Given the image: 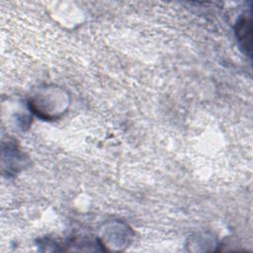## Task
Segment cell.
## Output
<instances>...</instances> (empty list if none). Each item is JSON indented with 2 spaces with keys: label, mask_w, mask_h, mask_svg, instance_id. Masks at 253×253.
Segmentation results:
<instances>
[{
  "label": "cell",
  "mask_w": 253,
  "mask_h": 253,
  "mask_svg": "<svg viewBox=\"0 0 253 253\" xmlns=\"http://www.w3.org/2000/svg\"><path fill=\"white\" fill-rule=\"evenodd\" d=\"M237 39L243 48H245V52L250 55L251 52V18L243 17L237 22L236 28Z\"/></svg>",
  "instance_id": "obj_1"
}]
</instances>
